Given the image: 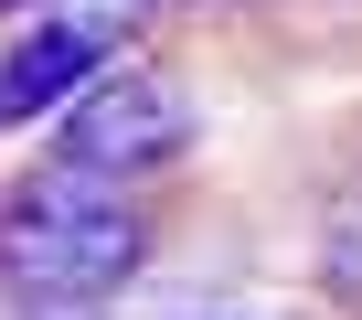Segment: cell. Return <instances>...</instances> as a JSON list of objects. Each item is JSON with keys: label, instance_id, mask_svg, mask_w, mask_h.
Masks as SVG:
<instances>
[{"label": "cell", "instance_id": "6da1fadb", "mask_svg": "<svg viewBox=\"0 0 362 320\" xmlns=\"http://www.w3.org/2000/svg\"><path fill=\"white\" fill-rule=\"evenodd\" d=\"M149 256V214L128 193H107V171H43L0 203V278L43 309H96L139 278Z\"/></svg>", "mask_w": 362, "mask_h": 320}, {"label": "cell", "instance_id": "7a4b0ae2", "mask_svg": "<svg viewBox=\"0 0 362 320\" xmlns=\"http://www.w3.org/2000/svg\"><path fill=\"white\" fill-rule=\"evenodd\" d=\"M75 171H107V182H139L160 171V160L192 149V96H181L170 75L128 64V75H96L75 107H64V139H54Z\"/></svg>", "mask_w": 362, "mask_h": 320}, {"label": "cell", "instance_id": "3957f363", "mask_svg": "<svg viewBox=\"0 0 362 320\" xmlns=\"http://www.w3.org/2000/svg\"><path fill=\"white\" fill-rule=\"evenodd\" d=\"M96 54H107L96 22H43V33H22L11 64H0V128H11V118H43V107H75V96L96 86Z\"/></svg>", "mask_w": 362, "mask_h": 320}, {"label": "cell", "instance_id": "277c9868", "mask_svg": "<svg viewBox=\"0 0 362 320\" xmlns=\"http://www.w3.org/2000/svg\"><path fill=\"white\" fill-rule=\"evenodd\" d=\"M330 278H341V288L362 299V193H351V203L330 214Z\"/></svg>", "mask_w": 362, "mask_h": 320}, {"label": "cell", "instance_id": "5b68a950", "mask_svg": "<svg viewBox=\"0 0 362 320\" xmlns=\"http://www.w3.org/2000/svg\"><path fill=\"white\" fill-rule=\"evenodd\" d=\"M128 11H139V0H64V22H96V33H117Z\"/></svg>", "mask_w": 362, "mask_h": 320}]
</instances>
